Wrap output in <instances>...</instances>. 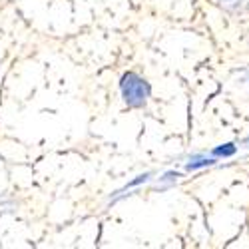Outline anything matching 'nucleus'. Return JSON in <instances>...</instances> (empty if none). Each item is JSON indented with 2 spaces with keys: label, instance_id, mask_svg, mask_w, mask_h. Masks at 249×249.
I'll return each mask as SVG.
<instances>
[{
  "label": "nucleus",
  "instance_id": "nucleus-1",
  "mask_svg": "<svg viewBox=\"0 0 249 249\" xmlns=\"http://www.w3.org/2000/svg\"><path fill=\"white\" fill-rule=\"evenodd\" d=\"M120 88H122V96L126 100V104L130 108H142L146 106V102L150 98V84L142 76L128 72L122 76L120 82Z\"/></svg>",
  "mask_w": 249,
  "mask_h": 249
},
{
  "label": "nucleus",
  "instance_id": "nucleus-4",
  "mask_svg": "<svg viewBox=\"0 0 249 249\" xmlns=\"http://www.w3.org/2000/svg\"><path fill=\"white\" fill-rule=\"evenodd\" d=\"M213 160H196L188 163V170H196V168H203V165H212Z\"/></svg>",
  "mask_w": 249,
  "mask_h": 249
},
{
  "label": "nucleus",
  "instance_id": "nucleus-3",
  "mask_svg": "<svg viewBox=\"0 0 249 249\" xmlns=\"http://www.w3.org/2000/svg\"><path fill=\"white\" fill-rule=\"evenodd\" d=\"M213 154L215 156H233L235 154V146H233V143H225V146H221V148H215L213 150Z\"/></svg>",
  "mask_w": 249,
  "mask_h": 249
},
{
  "label": "nucleus",
  "instance_id": "nucleus-2",
  "mask_svg": "<svg viewBox=\"0 0 249 249\" xmlns=\"http://www.w3.org/2000/svg\"><path fill=\"white\" fill-rule=\"evenodd\" d=\"M217 2H219L223 8H227V10H239V8L243 6L245 0H217Z\"/></svg>",
  "mask_w": 249,
  "mask_h": 249
}]
</instances>
